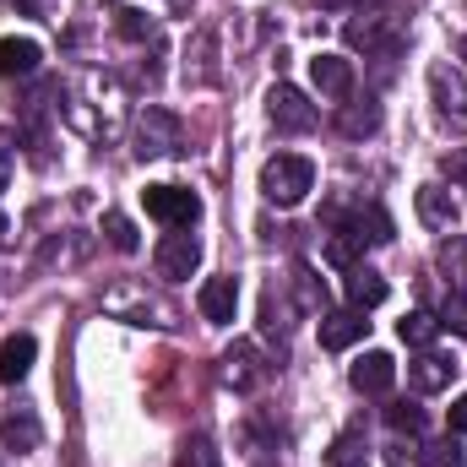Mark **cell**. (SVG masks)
Segmentation results:
<instances>
[{"label":"cell","mask_w":467,"mask_h":467,"mask_svg":"<svg viewBox=\"0 0 467 467\" xmlns=\"http://www.w3.org/2000/svg\"><path fill=\"white\" fill-rule=\"evenodd\" d=\"M310 191H316V163H310V158H299V152L266 158V169H261V196H266L272 207H299Z\"/></svg>","instance_id":"cell-1"},{"label":"cell","mask_w":467,"mask_h":467,"mask_svg":"<svg viewBox=\"0 0 467 467\" xmlns=\"http://www.w3.org/2000/svg\"><path fill=\"white\" fill-rule=\"evenodd\" d=\"M141 207H147V218H158L169 229H191L202 218V196L185 191V185H147L141 191Z\"/></svg>","instance_id":"cell-2"},{"label":"cell","mask_w":467,"mask_h":467,"mask_svg":"<svg viewBox=\"0 0 467 467\" xmlns=\"http://www.w3.org/2000/svg\"><path fill=\"white\" fill-rule=\"evenodd\" d=\"M430 99H435V109H441L446 125L467 130V77L457 66H446V60L430 66Z\"/></svg>","instance_id":"cell-3"},{"label":"cell","mask_w":467,"mask_h":467,"mask_svg":"<svg viewBox=\"0 0 467 467\" xmlns=\"http://www.w3.org/2000/svg\"><path fill=\"white\" fill-rule=\"evenodd\" d=\"M169 152H180V119L147 104L136 119V158H169Z\"/></svg>","instance_id":"cell-4"},{"label":"cell","mask_w":467,"mask_h":467,"mask_svg":"<svg viewBox=\"0 0 467 467\" xmlns=\"http://www.w3.org/2000/svg\"><path fill=\"white\" fill-rule=\"evenodd\" d=\"M266 115H272V125L277 130H288V136H299V130H316V104L294 88V82H277L272 93H266Z\"/></svg>","instance_id":"cell-5"},{"label":"cell","mask_w":467,"mask_h":467,"mask_svg":"<svg viewBox=\"0 0 467 467\" xmlns=\"http://www.w3.org/2000/svg\"><path fill=\"white\" fill-rule=\"evenodd\" d=\"M196 266H202V239H191V234H169V239L158 244V277L185 283Z\"/></svg>","instance_id":"cell-6"},{"label":"cell","mask_w":467,"mask_h":467,"mask_svg":"<svg viewBox=\"0 0 467 467\" xmlns=\"http://www.w3.org/2000/svg\"><path fill=\"white\" fill-rule=\"evenodd\" d=\"M369 332V321H364V310H327L321 316V348H332V353H343V348H353L358 337Z\"/></svg>","instance_id":"cell-7"},{"label":"cell","mask_w":467,"mask_h":467,"mask_svg":"<svg viewBox=\"0 0 467 467\" xmlns=\"http://www.w3.org/2000/svg\"><path fill=\"white\" fill-rule=\"evenodd\" d=\"M353 391H364V397H380V391H391V380H397V364H391V353H364L358 364L348 369Z\"/></svg>","instance_id":"cell-8"},{"label":"cell","mask_w":467,"mask_h":467,"mask_svg":"<svg viewBox=\"0 0 467 467\" xmlns=\"http://www.w3.org/2000/svg\"><path fill=\"white\" fill-rule=\"evenodd\" d=\"M223 375H229L234 391H255V386L266 380V364L255 358V343H234V348L223 353Z\"/></svg>","instance_id":"cell-9"},{"label":"cell","mask_w":467,"mask_h":467,"mask_svg":"<svg viewBox=\"0 0 467 467\" xmlns=\"http://www.w3.org/2000/svg\"><path fill=\"white\" fill-rule=\"evenodd\" d=\"M310 82L327 99H348L353 93V60H343V55H316L310 60Z\"/></svg>","instance_id":"cell-10"},{"label":"cell","mask_w":467,"mask_h":467,"mask_svg":"<svg viewBox=\"0 0 467 467\" xmlns=\"http://www.w3.org/2000/svg\"><path fill=\"white\" fill-rule=\"evenodd\" d=\"M234 310H239V283H234V277H207V283H202V316H207L213 327H229Z\"/></svg>","instance_id":"cell-11"},{"label":"cell","mask_w":467,"mask_h":467,"mask_svg":"<svg viewBox=\"0 0 467 467\" xmlns=\"http://www.w3.org/2000/svg\"><path fill=\"white\" fill-rule=\"evenodd\" d=\"M386 277L375 272V266H348V305L353 310H375V305H386Z\"/></svg>","instance_id":"cell-12"},{"label":"cell","mask_w":467,"mask_h":467,"mask_svg":"<svg viewBox=\"0 0 467 467\" xmlns=\"http://www.w3.org/2000/svg\"><path fill=\"white\" fill-rule=\"evenodd\" d=\"M419 218L430 223V229H457V202H451V191H441V185H419Z\"/></svg>","instance_id":"cell-13"},{"label":"cell","mask_w":467,"mask_h":467,"mask_svg":"<svg viewBox=\"0 0 467 467\" xmlns=\"http://www.w3.org/2000/svg\"><path fill=\"white\" fill-rule=\"evenodd\" d=\"M451 375H457V358H451V353H430V348H424V358L408 369V380H413L419 391H441V386H451Z\"/></svg>","instance_id":"cell-14"},{"label":"cell","mask_w":467,"mask_h":467,"mask_svg":"<svg viewBox=\"0 0 467 467\" xmlns=\"http://www.w3.org/2000/svg\"><path fill=\"white\" fill-rule=\"evenodd\" d=\"M33 353H38V343H33L27 332L5 337V343H0V380H5V386H16V380L33 369Z\"/></svg>","instance_id":"cell-15"},{"label":"cell","mask_w":467,"mask_h":467,"mask_svg":"<svg viewBox=\"0 0 467 467\" xmlns=\"http://www.w3.org/2000/svg\"><path fill=\"white\" fill-rule=\"evenodd\" d=\"M38 60H44V49L33 38H0V71L5 77H33Z\"/></svg>","instance_id":"cell-16"},{"label":"cell","mask_w":467,"mask_h":467,"mask_svg":"<svg viewBox=\"0 0 467 467\" xmlns=\"http://www.w3.org/2000/svg\"><path fill=\"white\" fill-rule=\"evenodd\" d=\"M397 337H402L408 348H430V343L441 337V316H430V310H408V316L397 321Z\"/></svg>","instance_id":"cell-17"},{"label":"cell","mask_w":467,"mask_h":467,"mask_svg":"<svg viewBox=\"0 0 467 467\" xmlns=\"http://www.w3.org/2000/svg\"><path fill=\"white\" fill-rule=\"evenodd\" d=\"M174 467H223V462H218V451H213L207 435H185L180 451H174Z\"/></svg>","instance_id":"cell-18"},{"label":"cell","mask_w":467,"mask_h":467,"mask_svg":"<svg viewBox=\"0 0 467 467\" xmlns=\"http://www.w3.org/2000/svg\"><path fill=\"white\" fill-rule=\"evenodd\" d=\"M343 229L358 234L364 244H386V239H391V218H386L380 207H369V213H358V218H353V223H343Z\"/></svg>","instance_id":"cell-19"},{"label":"cell","mask_w":467,"mask_h":467,"mask_svg":"<svg viewBox=\"0 0 467 467\" xmlns=\"http://www.w3.org/2000/svg\"><path fill=\"white\" fill-rule=\"evenodd\" d=\"M0 441H5V446H16V451L38 446V419H33V413H22V419H16V413H11V419L0 424Z\"/></svg>","instance_id":"cell-20"},{"label":"cell","mask_w":467,"mask_h":467,"mask_svg":"<svg viewBox=\"0 0 467 467\" xmlns=\"http://www.w3.org/2000/svg\"><path fill=\"white\" fill-rule=\"evenodd\" d=\"M104 234H109V244H115L119 255H136V250H141V234H136V223H130L125 213H109V218H104Z\"/></svg>","instance_id":"cell-21"},{"label":"cell","mask_w":467,"mask_h":467,"mask_svg":"<svg viewBox=\"0 0 467 467\" xmlns=\"http://www.w3.org/2000/svg\"><path fill=\"white\" fill-rule=\"evenodd\" d=\"M419 467H462V446H457V435L430 441V446L419 451Z\"/></svg>","instance_id":"cell-22"},{"label":"cell","mask_w":467,"mask_h":467,"mask_svg":"<svg viewBox=\"0 0 467 467\" xmlns=\"http://www.w3.org/2000/svg\"><path fill=\"white\" fill-rule=\"evenodd\" d=\"M115 27H119V38H130V44H152V16L147 11H115Z\"/></svg>","instance_id":"cell-23"},{"label":"cell","mask_w":467,"mask_h":467,"mask_svg":"<svg viewBox=\"0 0 467 467\" xmlns=\"http://www.w3.org/2000/svg\"><path fill=\"white\" fill-rule=\"evenodd\" d=\"M386 424H391L397 435H419V430H424V408H419V402H391V408H386Z\"/></svg>","instance_id":"cell-24"},{"label":"cell","mask_w":467,"mask_h":467,"mask_svg":"<svg viewBox=\"0 0 467 467\" xmlns=\"http://www.w3.org/2000/svg\"><path fill=\"white\" fill-rule=\"evenodd\" d=\"M358 250H364V239L348 234V229H337V234H332V244H327V261H332V266H353V255H358Z\"/></svg>","instance_id":"cell-25"},{"label":"cell","mask_w":467,"mask_h":467,"mask_svg":"<svg viewBox=\"0 0 467 467\" xmlns=\"http://www.w3.org/2000/svg\"><path fill=\"white\" fill-rule=\"evenodd\" d=\"M343 130H348V136H375V130H380V104L348 109V115H343Z\"/></svg>","instance_id":"cell-26"},{"label":"cell","mask_w":467,"mask_h":467,"mask_svg":"<svg viewBox=\"0 0 467 467\" xmlns=\"http://www.w3.org/2000/svg\"><path fill=\"white\" fill-rule=\"evenodd\" d=\"M327 467H369V462H364V446H358V435H343V441L327 451Z\"/></svg>","instance_id":"cell-27"},{"label":"cell","mask_w":467,"mask_h":467,"mask_svg":"<svg viewBox=\"0 0 467 467\" xmlns=\"http://www.w3.org/2000/svg\"><path fill=\"white\" fill-rule=\"evenodd\" d=\"M441 327H451L457 337H467V294H446V310H441Z\"/></svg>","instance_id":"cell-28"},{"label":"cell","mask_w":467,"mask_h":467,"mask_svg":"<svg viewBox=\"0 0 467 467\" xmlns=\"http://www.w3.org/2000/svg\"><path fill=\"white\" fill-rule=\"evenodd\" d=\"M441 169H446V174H451L457 185H467V147H451V152L441 158Z\"/></svg>","instance_id":"cell-29"},{"label":"cell","mask_w":467,"mask_h":467,"mask_svg":"<svg viewBox=\"0 0 467 467\" xmlns=\"http://www.w3.org/2000/svg\"><path fill=\"white\" fill-rule=\"evenodd\" d=\"M11 174H16V158H11V141H5V130H0V191L11 185Z\"/></svg>","instance_id":"cell-30"},{"label":"cell","mask_w":467,"mask_h":467,"mask_svg":"<svg viewBox=\"0 0 467 467\" xmlns=\"http://www.w3.org/2000/svg\"><path fill=\"white\" fill-rule=\"evenodd\" d=\"M451 435H467V391L451 402Z\"/></svg>","instance_id":"cell-31"},{"label":"cell","mask_w":467,"mask_h":467,"mask_svg":"<svg viewBox=\"0 0 467 467\" xmlns=\"http://www.w3.org/2000/svg\"><path fill=\"white\" fill-rule=\"evenodd\" d=\"M5 5H11V11H27V16H38V11H44V0H5Z\"/></svg>","instance_id":"cell-32"},{"label":"cell","mask_w":467,"mask_h":467,"mask_svg":"<svg viewBox=\"0 0 467 467\" xmlns=\"http://www.w3.org/2000/svg\"><path fill=\"white\" fill-rule=\"evenodd\" d=\"M327 11H348V5H358V0H321Z\"/></svg>","instance_id":"cell-33"},{"label":"cell","mask_w":467,"mask_h":467,"mask_svg":"<svg viewBox=\"0 0 467 467\" xmlns=\"http://www.w3.org/2000/svg\"><path fill=\"white\" fill-rule=\"evenodd\" d=\"M5 239H11V223H5V213H0V244H5Z\"/></svg>","instance_id":"cell-34"},{"label":"cell","mask_w":467,"mask_h":467,"mask_svg":"<svg viewBox=\"0 0 467 467\" xmlns=\"http://www.w3.org/2000/svg\"><path fill=\"white\" fill-rule=\"evenodd\" d=\"M457 55H462V60H467V38H462V44H457Z\"/></svg>","instance_id":"cell-35"}]
</instances>
